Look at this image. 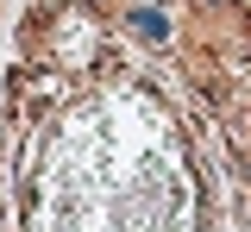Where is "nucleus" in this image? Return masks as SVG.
Instances as JSON below:
<instances>
[{"instance_id":"obj_1","label":"nucleus","mask_w":251,"mask_h":232,"mask_svg":"<svg viewBox=\"0 0 251 232\" xmlns=\"http://www.w3.org/2000/svg\"><path fill=\"white\" fill-rule=\"evenodd\" d=\"M138 32H145V38H163V32H170V25H163L157 13H138Z\"/></svg>"}]
</instances>
